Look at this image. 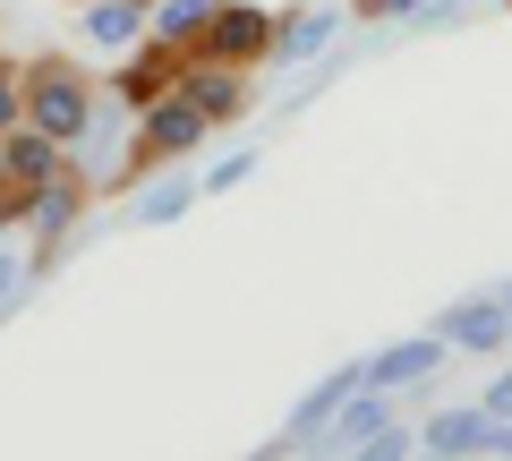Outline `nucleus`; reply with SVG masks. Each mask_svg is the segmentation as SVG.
Here are the masks:
<instances>
[{"mask_svg":"<svg viewBox=\"0 0 512 461\" xmlns=\"http://www.w3.org/2000/svg\"><path fill=\"white\" fill-rule=\"evenodd\" d=\"M94 94H103V86H94L69 52H35V60H26V120H35L43 137H60V146H77V137H86Z\"/></svg>","mask_w":512,"mask_h":461,"instance_id":"nucleus-1","label":"nucleus"},{"mask_svg":"<svg viewBox=\"0 0 512 461\" xmlns=\"http://www.w3.org/2000/svg\"><path fill=\"white\" fill-rule=\"evenodd\" d=\"M205 129H214V120H205V111L171 86L163 103L137 111V137H128V180H137V171H154V163H188V154L205 146Z\"/></svg>","mask_w":512,"mask_h":461,"instance_id":"nucleus-2","label":"nucleus"},{"mask_svg":"<svg viewBox=\"0 0 512 461\" xmlns=\"http://www.w3.org/2000/svg\"><path fill=\"white\" fill-rule=\"evenodd\" d=\"M128 137H137V111L120 103V94H94V120H86V137L69 146V163L86 171V188H128Z\"/></svg>","mask_w":512,"mask_h":461,"instance_id":"nucleus-3","label":"nucleus"},{"mask_svg":"<svg viewBox=\"0 0 512 461\" xmlns=\"http://www.w3.org/2000/svg\"><path fill=\"white\" fill-rule=\"evenodd\" d=\"M359 368H367V385H376V393L410 402V393H427L444 368H453V342L427 325V333H410V342H384V351H376V359H359Z\"/></svg>","mask_w":512,"mask_h":461,"instance_id":"nucleus-4","label":"nucleus"},{"mask_svg":"<svg viewBox=\"0 0 512 461\" xmlns=\"http://www.w3.org/2000/svg\"><path fill=\"white\" fill-rule=\"evenodd\" d=\"M197 52L231 60V69H265V52H274V0H214Z\"/></svg>","mask_w":512,"mask_h":461,"instance_id":"nucleus-5","label":"nucleus"},{"mask_svg":"<svg viewBox=\"0 0 512 461\" xmlns=\"http://www.w3.org/2000/svg\"><path fill=\"white\" fill-rule=\"evenodd\" d=\"M436 333L453 342V359H495V351H512V308H504L495 291L444 299V308H436Z\"/></svg>","mask_w":512,"mask_h":461,"instance_id":"nucleus-6","label":"nucleus"},{"mask_svg":"<svg viewBox=\"0 0 512 461\" xmlns=\"http://www.w3.org/2000/svg\"><path fill=\"white\" fill-rule=\"evenodd\" d=\"M180 69H188V52H180V43L137 35V43L120 52V69H111V94H120L128 111H146V103H163V94L180 86Z\"/></svg>","mask_w":512,"mask_h":461,"instance_id":"nucleus-7","label":"nucleus"},{"mask_svg":"<svg viewBox=\"0 0 512 461\" xmlns=\"http://www.w3.org/2000/svg\"><path fill=\"white\" fill-rule=\"evenodd\" d=\"M86 197H94V188H86V171H77V163H60L52 180L35 188V205H26V231H35V274L52 265V248H60V240L77 231V214H86Z\"/></svg>","mask_w":512,"mask_h":461,"instance_id":"nucleus-8","label":"nucleus"},{"mask_svg":"<svg viewBox=\"0 0 512 461\" xmlns=\"http://www.w3.org/2000/svg\"><path fill=\"white\" fill-rule=\"evenodd\" d=\"M359 385H367V368H359V359H342L333 376H316V385H308V393L291 402V419H282V436L265 444V461H274V453H308V444H316V427H325V419H333V410H342V402H350Z\"/></svg>","mask_w":512,"mask_h":461,"instance_id":"nucleus-9","label":"nucleus"},{"mask_svg":"<svg viewBox=\"0 0 512 461\" xmlns=\"http://www.w3.org/2000/svg\"><path fill=\"white\" fill-rule=\"evenodd\" d=\"M333 43H342V9H282L265 69H316V60H333Z\"/></svg>","mask_w":512,"mask_h":461,"instance_id":"nucleus-10","label":"nucleus"},{"mask_svg":"<svg viewBox=\"0 0 512 461\" xmlns=\"http://www.w3.org/2000/svg\"><path fill=\"white\" fill-rule=\"evenodd\" d=\"M188 205H197V171L188 163H154V171L128 180V222H137V231H163V222H180Z\"/></svg>","mask_w":512,"mask_h":461,"instance_id":"nucleus-11","label":"nucleus"},{"mask_svg":"<svg viewBox=\"0 0 512 461\" xmlns=\"http://www.w3.org/2000/svg\"><path fill=\"white\" fill-rule=\"evenodd\" d=\"M180 94L205 111V120H214V129H231L239 111H248V69H231V60H214V52H188Z\"/></svg>","mask_w":512,"mask_h":461,"instance_id":"nucleus-12","label":"nucleus"},{"mask_svg":"<svg viewBox=\"0 0 512 461\" xmlns=\"http://www.w3.org/2000/svg\"><path fill=\"white\" fill-rule=\"evenodd\" d=\"M419 453H436V461H478V453H495V419H487L478 402L427 410V419H419Z\"/></svg>","mask_w":512,"mask_h":461,"instance_id":"nucleus-13","label":"nucleus"},{"mask_svg":"<svg viewBox=\"0 0 512 461\" xmlns=\"http://www.w3.org/2000/svg\"><path fill=\"white\" fill-rule=\"evenodd\" d=\"M393 410H402V402H393V393H376V385H359V393H350V402L333 410L325 427H316V444H308V453H350V461H359V444L376 436V427L393 419Z\"/></svg>","mask_w":512,"mask_h":461,"instance_id":"nucleus-14","label":"nucleus"},{"mask_svg":"<svg viewBox=\"0 0 512 461\" xmlns=\"http://www.w3.org/2000/svg\"><path fill=\"white\" fill-rule=\"evenodd\" d=\"M77 26H86V43H94V52H111V60H120L128 43L146 35V0H86V18H77Z\"/></svg>","mask_w":512,"mask_h":461,"instance_id":"nucleus-15","label":"nucleus"},{"mask_svg":"<svg viewBox=\"0 0 512 461\" xmlns=\"http://www.w3.org/2000/svg\"><path fill=\"white\" fill-rule=\"evenodd\" d=\"M205 18H214V0H154V9H146V35L197 52V43H205Z\"/></svg>","mask_w":512,"mask_h":461,"instance_id":"nucleus-16","label":"nucleus"},{"mask_svg":"<svg viewBox=\"0 0 512 461\" xmlns=\"http://www.w3.org/2000/svg\"><path fill=\"white\" fill-rule=\"evenodd\" d=\"M256 163H265V154H248V146L222 154V163H205V171H197V197H231V188H248V180H256Z\"/></svg>","mask_w":512,"mask_h":461,"instance_id":"nucleus-17","label":"nucleus"},{"mask_svg":"<svg viewBox=\"0 0 512 461\" xmlns=\"http://www.w3.org/2000/svg\"><path fill=\"white\" fill-rule=\"evenodd\" d=\"M26 282H35V257H26V248L9 240V231H0V316H9V308L26 299Z\"/></svg>","mask_w":512,"mask_h":461,"instance_id":"nucleus-18","label":"nucleus"},{"mask_svg":"<svg viewBox=\"0 0 512 461\" xmlns=\"http://www.w3.org/2000/svg\"><path fill=\"white\" fill-rule=\"evenodd\" d=\"M402 453H419V427H410V419H402V410H393V419H384V427H376V436H367V444H359V461H402Z\"/></svg>","mask_w":512,"mask_h":461,"instance_id":"nucleus-19","label":"nucleus"},{"mask_svg":"<svg viewBox=\"0 0 512 461\" xmlns=\"http://www.w3.org/2000/svg\"><path fill=\"white\" fill-rule=\"evenodd\" d=\"M26 120V60H0V129Z\"/></svg>","mask_w":512,"mask_h":461,"instance_id":"nucleus-20","label":"nucleus"},{"mask_svg":"<svg viewBox=\"0 0 512 461\" xmlns=\"http://www.w3.org/2000/svg\"><path fill=\"white\" fill-rule=\"evenodd\" d=\"M26 205H35V188L0 171V231H26Z\"/></svg>","mask_w":512,"mask_h":461,"instance_id":"nucleus-21","label":"nucleus"},{"mask_svg":"<svg viewBox=\"0 0 512 461\" xmlns=\"http://www.w3.org/2000/svg\"><path fill=\"white\" fill-rule=\"evenodd\" d=\"M478 410H487V419H512V359L487 376V385H478Z\"/></svg>","mask_w":512,"mask_h":461,"instance_id":"nucleus-22","label":"nucleus"},{"mask_svg":"<svg viewBox=\"0 0 512 461\" xmlns=\"http://www.w3.org/2000/svg\"><path fill=\"white\" fill-rule=\"evenodd\" d=\"M495 453H512V419H495Z\"/></svg>","mask_w":512,"mask_h":461,"instance_id":"nucleus-23","label":"nucleus"},{"mask_svg":"<svg viewBox=\"0 0 512 461\" xmlns=\"http://www.w3.org/2000/svg\"><path fill=\"white\" fill-rule=\"evenodd\" d=\"M495 299H504V308H512V282H495Z\"/></svg>","mask_w":512,"mask_h":461,"instance_id":"nucleus-24","label":"nucleus"},{"mask_svg":"<svg viewBox=\"0 0 512 461\" xmlns=\"http://www.w3.org/2000/svg\"><path fill=\"white\" fill-rule=\"evenodd\" d=\"M504 9H512V0H504Z\"/></svg>","mask_w":512,"mask_h":461,"instance_id":"nucleus-25","label":"nucleus"}]
</instances>
